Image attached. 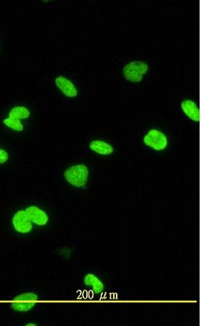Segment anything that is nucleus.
<instances>
[{"instance_id":"f257e3e1","label":"nucleus","mask_w":217,"mask_h":326,"mask_svg":"<svg viewBox=\"0 0 217 326\" xmlns=\"http://www.w3.org/2000/svg\"><path fill=\"white\" fill-rule=\"evenodd\" d=\"M88 168L84 165H74L66 170L64 176L72 185L83 187L86 185L88 178Z\"/></svg>"},{"instance_id":"ddd939ff","label":"nucleus","mask_w":217,"mask_h":326,"mask_svg":"<svg viewBox=\"0 0 217 326\" xmlns=\"http://www.w3.org/2000/svg\"><path fill=\"white\" fill-rule=\"evenodd\" d=\"M8 154L5 150L0 149V164H3L7 161Z\"/></svg>"},{"instance_id":"1a4fd4ad","label":"nucleus","mask_w":217,"mask_h":326,"mask_svg":"<svg viewBox=\"0 0 217 326\" xmlns=\"http://www.w3.org/2000/svg\"><path fill=\"white\" fill-rule=\"evenodd\" d=\"M90 148L94 152L102 155H108L114 152V148L105 141L95 140L90 144Z\"/></svg>"},{"instance_id":"6e6552de","label":"nucleus","mask_w":217,"mask_h":326,"mask_svg":"<svg viewBox=\"0 0 217 326\" xmlns=\"http://www.w3.org/2000/svg\"><path fill=\"white\" fill-rule=\"evenodd\" d=\"M181 107L184 113L193 121H200V111L196 103L191 100H184L181 102Z\"/></svg>"},{"instance_id":"9b49d317","label":"nucleus","mask_w":217,"mask_h":326,"mask_svg":"<svg viewBox=\"0 0 217 326\" xmlns=\"http://www.w3.org/2000/svg\"><path fill=\"white\" fill-rule=\"evenodd\" d=\"M30 116V112L23 106H18L12 109L9 114V117L16 119H25Z\"/></svg>"},{"instance_id":"39448f33","label":"nucleus","mask_w":217,"mask_h":326,"mask_svg":"<svg viewBox=\"0 0 217 326\" xmlns=\"http://www.w3.org/2000/svg\"><path fill=\"white\" fill-rule=\"evenodd\" d=\"M13 224L16 230L21 233L30 232L33 228L32 222L24 211L17 212L13 217Z\"/></svg>"},{"instance_id":"f8f14e48","label":"nucleus","mask_w":217,"mask_h":326,"mask_svg":"<svg viewBox=\"0 0 217 326\" xmlns=\"http://www.w3.org/2000/svg\"><path fill=\"white\" fill-rule=\"evenodd\" d=\"M3 122L4 125L14 131L20 132L23 130V126L20 120L9 117L7 119H4Z\"/></svg>"},{"instance_id":"7ed1b4c3","label":"nucleus","mask_w":217,"mask_h":326,"mask_svg":"<svg viewBox=\"0 0 217 326\" xmlns=\"http://www.w3.org/2000/svg\"><path fill=\"white\" fill-rule=\"evenodd\" d=\"M38 297L34 293H26L16 297L12 304V308L18 311H27L36 305Z\"/></svg>"},{"instance_id":"423d86ee","label":"nucleus","mask_w":217,"mask_h":326,"mask_svg":"<svg viewBox=\"0 0 217 326\" xmlns=\"http://www.w3.org/2000/svg\"><path fill=\"white\" fill-rule=\"evenodd\" d=\"M56 87L62 92L65 96L69 97H76L78 91L74 84L70 79L62 76H60L55 79Z\"/></svg>"},{"instance_id":"f03ea898","label":"nucleus","mask_w":217,"mask_h":326,"mask_svg":"<svg viewBox=\"0 0 217 326\" xmlns=\"http://www.w3.org/2000/svg\"><path fill=\"white\" fill-rule=\"evenodd\" d=\"M148 65L143 61H134L127 64L123 70L125 78L133 82H139L147 73Z\"/></svg>"},{"instance_id":"4468645a","label":"nucleus","mask_w":217,"mask_h":326,"mask_svg":"<svg viewBox=\"0 0 217 326\" xmlns=\"http://www.w3.org/2000/svg\"><path fill=\"white\" fill-rule=\"evenodd\" d=\"M27 326H36V325L35 324H28L27 325Z\"/></svg>"},{"instance_id":"20e7f679","label":"nucleus","mask_w":217,"mask_h":326,"mask_svg":"<svg viewBox=\"0 0 217 326\" xmlns=\"http://www.w3.org/2000/svg\"><path fill=\"white\" fill-rule=\"evenodd\" d=\"M144 143L149 147L157 151L163 150L167 147L166 136L156 130H151L144 137Z\"/></svg>"},{"instance_id":"9d476101","label":"nucleus","mask_w":217,"mask_h":326,"mask_svg":"<svg viewBox=\"0 0 217 326\" xmlns=\"http://www.w3.org/2000/svg\"><path fill=\"white\" fill-rule=\"evenodd\" d=\"M85 285L91 287L94 292L96 294L101 292L103 290L104 286L101 281L92 274H89L84 278Z\"/></svg>"},{"instance_id":"0eeeda50","label":"nucleus","mask_w":217,"mask_h":326,"mask_svg":"<svg viewBox=\"0 0 217 326\" xmlns=\"http://www.w3.org/2000/svg\"><path fill=\"white\" fill-rule=\"evenodd\" d=\"M26 214L32 223L39 225L44 226L48 223L49 217L46 212L36 206L28 207L26 210Z\"/></svg>"}]
</instances>
